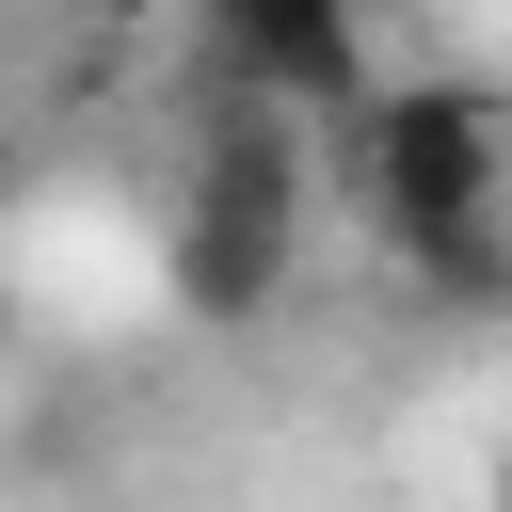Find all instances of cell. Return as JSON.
Masks as SVG:
<instances>
[{
	"mask_svg": "<svg viewBox=\"0 0 512 512\" xmlns=\"http://www.w3.org/2000/svg\"><path fill=\"white\" fill-rule=\"evenodd\" d=\"M288 272H304V128L256 112V96H224L208 144H192V176H176L160 288H176V320H272Z\"/></svg>",
	"mask_w": 512,
	"mask_h": 512,
	"instance_id": "2",
	"label": "cell"
},
{
	"mask_svg": "<svg viewBox=\"0 0 512 512\" xmlns=\"http://www.w3.org/2000/svg\"><path fill=\"white\" fill-rule=\"evenodd\" d=\"M208 16V64L224 96L288 112V128H352L384 80H368V0H192Z\"/></svg>",
	"mask_w": 512,
	"mask_h": 512,
	"instance_id": "3",
	"label": "cell"
},
{
	"mask_svg": "<svg viewBox=\"0 0 512 512\" xmlns=\"http://www.w3.org/2000/svg\"><path fill=\"white\" fill-rule=\"evenodd\" d=\"M336 176H352V208L384 224V256L416 272V256H448V240L512 224V96H496V80L416 64V80H384V96L336 128Z\"/></svg>",
	"mask_w": 512,
	"mask_h": 512,
	"instance_id": "1",
	"label": "cell"
},
{
	"mask_svg": "<svg viewBox=\"0 0 512 512\" xmlns=\"http://www.w3.org/2000/svg\"><path fill=\"white\" fill-rule=\"evenodd\" d=\"M0 336H16V320H0Z\"/></svg>",
	"mask_w": 512,
	"mask_h": 512,
	"instance_id": "5",
	"label": "cell"
},
{
	"mask_svg": "<svg viewBox=\"0 0 512 512\" xmlns=\"http://www.w3.org/2000/svg\"><path fill=\"white\" fill-rule=\"evenodd\" d=\"M480 496H496V512H512V432H496V464H480Z\"/></svg>",
	"mask_w": 512,
	"mask_h": 512,
	"instance_id": "4",
	"label": "cell"
}]
</instances>
